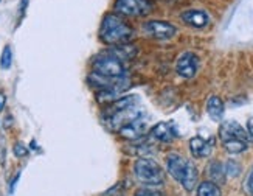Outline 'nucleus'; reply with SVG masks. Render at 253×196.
<instances>
[{
  "label": "nucleus",
  "mask_w": 253,
  "mask_h": 196,
  "mask_svg": "<svg viewBox=\"0 0 253 196\" xmlns=\"http://www.w3.org/2000/svg\"><path fill=\"white\" fill-rule=\"evenodd\" d=\"M197 70H199V58L197 54L193 51H185L177 58V62H175V72H177L179 76L182 78H194Z\"/></svg>",
  "instance_id": "nucleus-7"
},
{
  "label": "nucleus",
  "mask_w": 253,
  "mask_h": 196,
  "mask_svg": "<svg viewBox=\"0 0 253 196\" xmlns=\"http://www.w3.org/2000/svg\"><path fill=\"white\" fill-rule=\"evenodd\" d=\"M247 136H249V140L253 142V117L247 120Z\"/></svg>",
  "instance_id": "nucleus-25"
},
{
  "label": "nucleus",
  "mask_w": 253,
  "mask_h": 196,
  "mask_svg": "<svg viewBox=\"0 0 253 196\" xmlns=\"http://www.w3.org/2000/svg\"><path fill=\"white\" fill-rule=\"evenodd\" d=\"M140 117H143V111H140L137 106H134V107H129V109H123V111L109 114L107 115V125L111 129L118 131L122 126L134 122V120H137Z\"/></svg>",
  "instance_id": "nucleus-8"
},
{
  "label": "nucleus",
  "mask_w": 253,
  "mask_h": 196,
  "mask_svg": "<svg viewBox=\"0 0 253 196\" xmlns=\"http://www.w3.org/2000/svg\"><path fill=\"white\" fill-rule=\"evenodd\" d=\"M135 38V31L130 25L120 17L118 14H106L103 17L100 27V39L106 46H120V44H129Z\"/></svg>",
  "instance_id": "nucleus-2"
},
{
  "label": "nucleus",
  "mask_w": 253,
  "mask_h": 196,
  "mask_svg": "<svg viewBox=\"0 0 253 196\" xmlns=\"http://www.w3.org/2000/svg\"><path fill=\"white\" fill-rule=\"evenodd\" d=\"M146 129H148V123H146V120L140 117L137 120H134V122H130L125 126L120 128L117 133L120 134V137H123V139H127V140H137L140 139L141 136H145L146 133Z\"/></svg>",
  "instance_id": "nucleus-10"
},
{
  "label": "nucleus",
  "mask_w": 253,
  "mask_h": 196,
  "mask_svg": "<svg viewBox=\"0 0 253 196\" xmlns=\"http://www.w3.org/2000/svg\"><path fill=\"white\" fill-rule=\"evenodd\" d=\"M92 65H93V72L107 76V78H123V76H126L125 64L115 56H112V54H109L107 51L98 54L93 59Z\"/></svg>",
  "instance_id": "nucleus-4"
},
{
  "label": "nucleus",
  "mask_w": 253,
  "mask_h": 196,
  "mask_svg": "<svg viewBox=\"0 0 253 196\" xmlns=\"http://www.w3.org/2000/svg\"><path fill=\"white\" fill-rule=\"evenodd\" d=\"M222 144L228 154H241V152H244L249 148V142L246 140H227L222 142Z\"/></svg>",
  "instance_id": "nucleus-19"
},
{
  "label": "nucleus",
  "mask_w": 253,
  "mask_h": 196,
  "mask_svg": "<svg viewBox=\"0 0 253 196\" xmlns=\"http://www.w3.org/2000/svg\"><path fill=\"white\" fill-rule=\"evenodd\" d=\"M180 19L186 25L194 28H205L210 24V16L204 9H186L180 14Z\"/></svg>",
  "instance_id": "nucleus-12"
},
{
  "label": "nucleus",
  "mask_w": 253,
  "mask_h": 196,
  "mask_svg": "<svg viewBox=\"0 0 253 196\" xmlns=\"http://www.w3.org/2000/svg\"><path fill=\"white\" fill-rule=\"evenodd\" d=\"M13 64V51H11L9 46H5L3 51H2V56H0V67L3 70H8Z\"/></svg>",
  "instance_id": "nucleus-21"
},
{
  "label": "nucleus",
  "mask_w": 253,
  "mask_h": 196,
  "mask_svg": "<svg viewBox=\"0 0 253 196\" xmlns=\"http://www.w3.org/2000/svg\"><path fill=\"white\" fill-rule=\"evenodd\" d=\"M19 178H20V173H17V174H16V178H14L13 181H11V184H9V193H14V189H16V184H17Z\"/></svg>",
  "instance_id": "nucleus-27"
},
{
  "label": "nucleus",
  "mask_w": 253,
  "mask_h": 196,
  "mask_svg": "<svg viewBox=\"0 0 253 196\" xmlns=\"http://www.w3.org/2000/svg\"><path fill=\"white\" fill-rule=\"evenodd\" d=\"M109 54H112L120 61H130L138 54V49L134 44H120V46H112L109 50H106Z\"/></svg>",
  "instance_id": "nucleus-14"
},
{
  "label": "nucleus",
  "mask_w": 253,
  "mask_h": 196,
  "mask_svg": "<svg viewBox=\"0 0 253 196\" xmlns=\"http://www.w3.org/2000/svg\"><path fill=\"white\" fill-rule=\"evenodd\" d=\"M140 101L138 95H123L120 97L117 101H114L112 104H109V112H118V111H123V109H129V107H134L137 106Z\"/></svg>",
  "instance_id": "nucleus-16"
},
{
  "label": "nucleus",
  "mask_w": 253,
  "mask_h": 196,
  "mask_svg": "<svg viewBox=\"0 0 253 196\" xmlns=\"http://www.w3.org/2000/svg\"><path fill=\"white\" fill-rule=\"evenodd\" d=\"M134 196H167V195L151 187H141L134 192Z\"/></svg>",
  "instance_id": "nucleus-22"
},
{
  "label": "nucleus",
  "mask_w": 253,
  "mask_h": 196,
  "mask_svg": "<svg viewBox=\"0 0 253 196\" xmlns=\"http://www.w3.org/2000/svg\"><path fill=\"white\" fill-rule=\"evenodd\" d=\"M208 178H210L211 182L214 184H224L225 182V170H224V163L219 160H213L210 162V165L207 168Z\"/></svg>",
  "instance_id": "nucleus-17"
},
{
  "label": "nucleus",
  "mask_w": 253,
  "mask_h": 196,
  "mask_svg": "<svg viewBox=\"0 0 253 196\" xmlns=\"http://www.w3.org/2000/svg\"><path fill=\"white\" fill-rule=\"evenodd\" d=\"M219 137H221L222 142L227 140H246L249 142V136L247 131L241 126L235 120H228V122H224L219 128Z\"/></svg>",
  "instance_id": "nucleus-9"
},
{
  "label": "nucleus",
  "mask_w": 253,
  "mask_h": 196,
  "mask_svg": "<svg viewBox=\"0 0 253 196\" xmlns=\"http://www.w3.org/2000/svg\"><path fill=\"white\" fill-rule=\"evenodd\" d=\"M154 8L151 0H115L114 9L120 16L126 17H141L148 16Z\"/></svg>",
  "instance_id": "nucleus-5"
},
{
  "label": "nucleus",
  "mask_w": 253,
  "mask_h": 196,
  "mask_svg": "<svg viewBox=\"0 0 253 196\" xmlns=\"http://www.w3.org/2000/svg\"><path fill=\"white\" fill-rule=\"evenodd\" d=\"M143 31L154 39L167 41V39H171L175 36L177 27L169 24V22H167V20H148L143 24Z\"/></svg>",
  "instance_id": "nucleus-6"
},
{
  "label": "nucleus",
  "mask_w": 253,
  "mask_h": 196,
  "mask_svg": "<svg viewBox=\"0 0 253 196\" xmlns=\"http://www.w3.org/2000/svg\"><path fill=\"white\" fill-rule=\"evenodd\" d=\"M0 2H2V0H0Z\"/></svg>",
  "instance_id": "nucleus-28"
},
{
  "label": "nucleus",
  "mask_w": 253,
  "mask_h": 196,
  "mask_svg": "<svg viewBox=\"0 0 253 196\" xmlns=\"http://www.w3.org/2000/svg\"><path fill=\"white\" fill-rule=\"evenodd\" d=\"M196 196H222V190L217 184L211 181H204L197 185Z\"/></svg>",
  "instance_id": "nucleus-18"
},
{
  "label": "nucleus",
  "mask_w": 253,
  "mask_h": 196,
  "mask_svg": "<svg viewBox=\"0 0 253 196\" xmlns=\"http://www.w3.org/2000/svg\"><path fill=\"white\" fill-rule=\"evenodd\" d=\"M213 145H214V140L210 139V140H204L202 137L196 136L190 140V151L193 157L196 159H204V157H208L211 154L213 151Z\"/></svg>",
  "instance_id": "nucleus-13"
},
{
  "label": "nucleus",
  "mask_w": 253,
  "mask_h": 196,
  "mask_svg": "<svg viewBox=\"0 0 253 196\" xmlns=\"http://www.w3.org/2000/svg\"><path fill=\"white\" fill-rule=\"evenodd\" d=\"M5 104H6V95H5V92L0 91V112L5 109Z\"/></svg>",
  "instance_id": "nucleus-26"
},
{
  "label": "nucleus",
  "mask_w": 253,
  "mask_h": 196,
  "mask_svg": "<svg viewBox=\"0 0 253 196\" xmlns=\"http://www.w3.org/2000/svg\"><path fill=\"white\" fill-rule=\"evenodd\" d=\"M246 192L249 193V196H253V167L246 179Z\"/></svg>",
  "instance_id": "nucleus-24"
},
{
  "label": "nucleus",
  "mask_w": 253,
  "mask_h": 196,
  "mask_svg": "<svg viewBox=\"0 0 253 196\" xmlns=\"http://www.w3.org/2000/svg\"><path fill=\"white\" fill-rule=\"evenodd\" d=\"M167 171L186 192H193L197 187V176H199V173H197L194 162L190 159H185L179 152H169L167 156Z\"/></svg>",
  "instance_id": "nucleus-1"
},
{
  "label": "nucleus",
  "mask_w": 253,
  "mask_h": 196,
  "mask_svg": "<svg viewBox=\"0 0 253 196\" xmlns=\"http://www.w3.org/2000/svg\"><path fill=\"white\" fill-rule=\"evenodd\" d=\"M134 176L143 187L156 189L165 184V173L160 163L151 157H140L134 163Z\"/></svg>",
  "instance_id": "nucleus-3"
},
{
  "label": "nucleus",
  "mask_w": 253,
  "mask_h": 196,
  "mask_svg": "<svg viewBox=\"0 0 253 196\" xmlns=\"http://www.w3.org/2000/svg\"><path fill=\"white\" fill-rule=\"evenodd\" d=\"M224 170H225V176H228V178H236L241 174V171H243V168H241V163L233 160V159H230L225 163Z\"/></svg>",
  "instance_id": "nucleus-20"
},
{
  "label": "nucleus",
  "mask_w": 253,
  "mask_h": 196,
  "mask_svg": "<svg viewBox=\"0 0 253 196\" xmlns=\"http://www.w3.org/2000/svg\"><path fill=\"white\" fill-rule=\"evenodd\" d=\"M207 112L210 115V118L216 123H221L224 114H225V104L221 100V97L217 95H211L210 98L207 100Z\"/></svg>",
  "instance_id": "nucleus-15"
},
{
  "label": "nucleus",
  "mask_w": 253,
  "mask_h": 196,
  "mask_svg": "<svg viewBox=\"0 0 253 196\" xmlns=\"http://www.w3.org/2000/svg\"><path fill=\"white\" fill-rule=\"evenodd\" d=\"M151 137L156 139L159 142H162V144H169V142H172L175 137L179 136L177 133V128H175V125L172 122H162V123H157L156 126H154L151 129Z\"/></svg>",
  "instance_id": "nucleus-11"
},
{
  "label": "nucleus",
  "mask_w": 253,
  "mask_h": 196,
  "mask_svg": "<svg viewBox=\"0 0 253 196\" xmlns=\"http://www.w3.org/2000/svg\"><path fill=\"white\" fill-rule=\"evenodd\" d=\"M13 152H14L16 157H25L28 154V148L24 144H16L13 148Z\"/></svg>",
  "instance_id": "nucleus-23"
}]
</instances>
